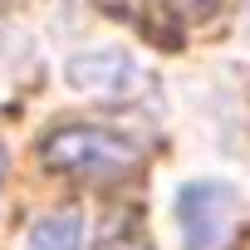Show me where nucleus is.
Returning a JSON list of instances; mask_svg holds the SVG:
<instances>
[{"mask_svg":"<svg viewBox=\"0 0 250 250\" xmlns=\"http://www.w3.org/2000/svg\"><path fill=\"white\" fill-rule=\"evenodd\" d=\"M235 191L226 182H187L177 191V221L187 250H216L235 221Z\"/></svg>","mask_w":250,"mask_h":250,"instance_id":"2","label":"nucleus"},{"mask_svg":"<svg viewBox=\"0 0 250 250\" xmlns=\"http://www.w3.org/2000/svg\"><path fill=\"white\" fill-rule=\"evenodd\" d=\"M98 250H152V245H147V235H143L128 216H123V221H118V226L98 240Z\"/></svg>","mask_w":250,"mask_h":250,"instance_id":"5","label":"nucleus"},{"mask_svg":"<svg viewBox=\"0 0 250 250\" xmlns=\"http://www.w3.org/2000/svg\"><path fill=\"white\" fill-rule=\"evenodd\" d=\"M25 250H83V216L69 206V211H54V216L35 221Z\"/></svg>","mask_w":250,"mask_h":250,"instance_id":"4","label":"nucleus"},{"mask_svg":"<svg viewBox=\"0 0 250 250\" xmlns=\"http://www.w3.org/2000/svg\"><path fill=\"white\" fill-rule=\"evenodd\" d=\"M216 5H221V0H172L177 20H187V25H201V20H211V15H216Z\"/></svg>","mask_w":250,"mask_h":250,"instance_id":"6","label":"nucleus"},{"mask_svg":"<svg viewBox=\"0 0 250 250\" xmlns=\"http://www.w3.org/2000/svg\"><path fill=\"white\" fill-rule=\"evenodd\" d=\"M44 167L59 177H74L83 187H113L128 182L143 167V147L113 128H93V123H69L44 138Z\"/></svg>","mask_w":250,"mask_h":250,"instance_id":"1","label":"nucleus"},{"mask_svg":"<svg viewBox=\"0 0 250 250\" xmlns=\"http://www.w3.org/2000/svg\"><path fill=\"white\" fill-rule=\"evenodd\" d=\"M0 182H5V152H0Z\"/></svg>","mask_w":250,"mask_h":250,"instance_id":"7","label":"nucleus"},{"mask_svg":"<svg viewBox=\"0 0 250 250\" xmlns=\"http://www.w3.org/2000/svg\"><path fill=\"white\" fill-rule=\"evenodd\" d=\"M64 79L79 93H98V98H123L143 88V69L123 54V49H98V54H74L64 64Z\"/></svg>","mask_w":250,"mask_h":250,"instance_id":"3","label":"nucleus"}]
</instances>
